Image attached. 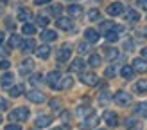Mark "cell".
Here are the masks:
<instances>
[{"mask_svg":"<svg viewBox=\"0 0 147 130\" xmlns=\"http://www.w3.org/2000/svg\"><path fill=\"white\" fill-rule=\"evenodd\" d=\"M84 60H83V58H76V60H74L72 62V65H70V70L72 72H83L84 70Z\"/></svg>","mask_w":147,"mask_h":130,"instance_id":"7c38bea8","label":"cell"},{"mask_svg":"<svg viewBox=\"0 0 147 130\" xmlns=\"http://www.w3.org/2000/svg\"><path fill=\"white\" fill-rule=\"evenodd\" d=\"M88 51H90V45H88V43H79V53L81 54H86Z\"/></svg>","mask_w":147,"mask_h":130,"instance_id":"60d3db41","label":"cell"},{"mask_svg":"<svg viewBox=\"0 0 147 130\" xmlns=\"http://www.w3.org/2000/svg\"><path fill=\"white\" fill-rule=\"evenodd\" d=\"M136 72H147V60H144V58H135L133 60V65H131Z\"/></svg>","mask_w":147,"mask_h":130,"instance_id":"9c48e42d","label":"cell"},{"mask_svg":"<svg viewBox=\"0 0 147 130\" xmlns=\"http://www.w3.org/2000/svg\"><path fill=\"white\" fill-rule=\"evenodd\" d=\"M104 121L108 123L109 127H117V125H119V116H117L115 112H111V110H106L104 112Z\"/></svg>","mask_w":147,"mask_h":130,"instance_id":"8fae6325","label":"cell"},{"mask_svg":"<svg viewBox=\"0 0 147 130\" xmlns=\"http://www.w3.org/2000/svg\"><path fill=\"white\" fill-rule=\"evenodd\" d=\"M120 74H122L124 79H131V78L135 76V69L131 67V65H124V67L120 69Z\"/></svg>","mask_w":147,"mask_h":130,"instance_id":"ffe728a7","label":"cell"},{"mask_svg":"<svg viewBox=\"0 0 147 130\" xmlns=\"http://www.w3.org/2000/svg\"><path fill=\"white\" fill-rule=\"evenodd\" d=\"M9 94H11V98H18V96H22V94H24V85H14V87H11Z\"/></svg>","mask_w":147,"mask_h":130,"instance_id":"4316f807","label":"cell"},{"mask_svg":"<svg viewBox=\"0 0 147 130\" xmlns=\"http://www.w3.org/2000/svg\"><path fill=\"white\" fill-rule=\"evenodd\" d=\"M41 38H43V42H54L57 38V33L52 31V29H45L43 34H41Z\"/></svg>","mask_w":147,"mask_h":130,"instance_id":"44dd1931","label":"cell"},{"mask_svg":"<svg viewBox=\"0 0 147 130\" xmlns=\"http://www.w3.org/2000/svg\"><path fill=\"white\" fill-rule=\"evenodd\" d=\"M41 81V74H32V78H31V83L32 85H38Z\"/></svg>","mask_w":147,"mask_h":130,"instance_id":"b9f144b4","label":"cell"},{"mask_svg":"<svg viewBox=\"0 0 147 130\" xmlns=\"http://www.w3.org/2000/svg\"><path fill=\"white\" fill-rule=\"evenodd\" d=\"M100 62H102V60H100V56H99V54H92L90 58H88V65H90V67H93V69H95V67H99Z\"/></svg>","mask_w":147,"mask_h":130,"instance_id":"83f0119b","label":"cell"},{"mask_svg":"<svg viewBox=\"0 0 147 130\" xmlns=\"http://www.w3.org/2000/svg\"><path fill=\"white\" fill-rule=\"evenodd\" d=\"M50 108H52V110H61V101L59 99H50Z\"/></svg>","mask_w":147,"mask_h":130,"instance_id":"8d00e7d4","label":"cell"},{"mask_svg":"<svg viewBox=\"0 0 147 130\" xmlns=\"http://www.w3.org/2000/svg\"><path fill=\"white\" fill-rule=\"evenodd\" d=\"M135 125H136V121H135L133 118H129V119H126V127H127V128H135Z\"/></svg>","mask_w":147,"mask_h":130,"instance_id":"7bdbcfd3","label":"cell"},{"mask_svg":"<svg viewBox=\"0 0 147 130\" xmlns=\"http://www.w3.org/2000/svg\"><path fill=\"white\" fill-rule=\"evenodd\" d=\"M106 58H108V60H115V58H119V49H115V47L106 49Z\"/></svg>","mask_w":147,"mask_h":130,"instance_id":"f546056e","label":"cell"},{"mask_svg":"<svg viewBox=\"0 0 147 130\" xmlns=\"http://www.w3.org/2000/svg\"><path fill=\"white\" fill-rule=\"evenodd\" d=\"M84 38H86L88 43L99 42V31H97V29H93V27H88L86 31H84Z\"/></svg>","mask_w":147,"mask_h":130,"instance_id":"ba28073f","label":"cell"},{"mask_svg":"<svg viewBox=\"0 0 147 130\" xmlns=\"http://www.w3.org/2000/svg\"><path fill=\"white\" fill-rule=\"evenodd\" d=\"M138 5H140L142 9H147V0H138Z\"/></svg>","mask_w":147,"mask_h":130,"instance_id":"c3c4849f","label":"cell"},{"mask_svg":"<svg viewBox=\"0 0 147 130\" xmlns=\"http://www.w3.org/2000/svg\"><path fill=\"white\" fill-rule=\"evenodd\" d=\"M81 81L88 87H95L99 83V76L93 74V72H83V76H81Z\"/></svg>","mask_w":147,"mask_h":130,"instance_id":"277c9868","label":"cell"},{"mask_svg":"<svg viewBox=\"0 0 147 130\" xmlns=\"http://www.w3.org/2000/svg\"><path fill=\"white\" fill-rule=\"evenodd\" d=\"M99 130H104V128H99Z\"/></svg>","mask_w":147,"mask_h":130,"instance_id":"9f6ffc18","label":"cell"},{"mask_svg":"<svg viewBox=\"0 0 147 130\" xmlns=\"http://www.w3.org/2000/svg\"><path fill=\"white\" fill-rule=\"evenodd\" d=\"M50 0H34V4L36 5H43V4H49Z\"/></svg>","mask_w":147,"mask_h":130,"instance_id":"681fc988","label":"cell"},{"mask_svg":"<svg viewBox=\"0 0 147 130\" xmlns=\"http://www.w3.org/2000/svg\"><path fill=\"white\" fill-rule=\"evenodd\" d=\"M4 108H7V101L4 98H0V110H4Z\"/></svg>","mask_w":147,"mask_h":130,"instance_id":"7dc6e473","label":"cell"},{"mask_svg":"<svg viewBox=\"0 0 147 130\" xmlns=\"http://www.w3.org/2000/svg\"><path fill=\"white\" fill-rule=\"evenodd\" d=\"M115 25H113V22H104V24L100 25V31H104V33H108V31H111Z\"/></svg>","mask_w":147,"mask_h":130,"instance_id":"74e56055","label":"cell"},{"mask_svg":"<svg viewBox=\"0 0 147 130\" xmlns=\"http://www.w3.org/2000/svg\"><path fill=\"white\" fill-rule=\"evenodd\" d=\"M36 25H40V27H47L49 25V18L47 16H36Z\"/></svg>","mask_w":147,"mask_h":130,"instance_id":"e575fe53","label":"cell"},{"mask_svg":"<svg viewBox=\"0 0 147 130\" xmlns=\"http://www.w3.org/2000/svg\"><path fill=\"white\" fill-rule=\"evenodd\" d=\"M104 74H106V78H113V76L117 74V69H115L113 65H111V67H108V69H106V72H104Z\"/></svg>","mask_w":147,"mask_h":130,"instance_id":"ab89813d","label":"cell"},{"mask_svg":"<svg viewBox=\"0 0 147 130\" xmlns=\"http://www.w3.org/2000/svg\"><path fill=\"white\" fill-rule=\"evenodd\" d=\"M36 56L41 58V60H47V58L50 56V47L49 45H40V47H36Z\"/></svg>","mask_w":147,"mask_h":130,"instance_id":"4fadbf2b","label":"cell"},{"mask_svg":"<svg viewBox=\"0 0 147 130\" xmlns=\"http://www.w3.org/2000/svg\"><path fill=\"white\" fill-rule=\"evenodd\" d=\"M5 130H22V127L18 125V123H13V125H7Z\"/></svg>","mask_w":147,"mask_h":130,"instance_id":"ee69618b","label":"cell"},{"mask_svg":"<svg viewBox=\"0 0 147 130\" xmlns=\"http://www.w3.org/2000/svg\"><path fill=\"white\" fill-rule=\"evenodd\" d=\"M142 56H144V60H147V47L142 49Z\"/></svg>","mask_w":147,"mask_h":130,"instance_id":"f907efd6","label":"cell"},{"mask_svg":"<svg viewBox=\"0 0 147 130\" xmlns=\"http://www.w3.org/2000/svg\"><path fill=\"white\" fill-rule=\"evenodd\" d=\"M18 20H20V22H25V24H27V22L32 20V13L29 11V9H25V7H22V9L18 11Z\"/></svg>","mask_w":147,"mask_h":130,"instance_id":"9a60e30c","label":"cell"},{"mask_svg":"<svg viewBox=\"0 0 147 130\" xmlns=\"http://www.w3.org/2000/svg\"><path fill=\"white\" fill-rule=\"evenodd\" d=\"M49 11H50V14H54V16H59L61 11H63V5L56 4V5H52V7H49Z\"/></svg>","mask_w":147,"mask_h":130,"instance_id":"836d02e7","label":"cell"},{"mask_svg":"<svg viewBox=\"0 0 147 130\" xmlns=\"http://www.w3.org/2000/svg\"><path fill=\"white\" fill-rule=\"evenodd\" d=\"M2 42H4V33L0 31V43H2Z\"/></svg>","mask_w":147,"mask_h":130,"instance_id":"f5cc1de1","label":"cell"},{"mask_svg":"<svg viewBox=\"0 0 147 130\" xmlns=\"http://www.w3.org/2000/svg\"><path fill=\"white\" fill-rule=\"evenodd\" d=\"M56 25L59 27V29H63V31H70V29L74 27L72 20H70V18H63V16H57V20H56Z\"/></svg>","mask_w":147,"mask_h":130,"instance_id":"30bf717a","label":"cell"},{"mask_svg":"<svg viewBox=\"0 0 147 130\" xmlns=\"http://www.w3.org/2000/svg\"><path fill=\"white\" fill-rule=\"evenodd\" d=\"M68 14H70L72 18H79L81 14H83V7H81L79 4H72L68 7Z\"/></svg>","mask_w":147,"mask_h":130,"instance_id":"2e32d148","label":"cell"},{"mask_svg":"<svg viewBox=\"0 0 147 130\" xmlns=\"http://www.w3.org/2000/svg\"><path fill=\"white\" fill-rule=\"evenodd\" d=\"M20 49H22V53H32L36 49V43H34V40H25V42H22Z\"/></svg>","mask_w":147,"mask_h":130,"instance_id":"ac0fdd59","label":"cell"},{"mask_svg":"<svg viewBox=\"0 0 147 130\" xmlns=\"http://www.w3.org/2000/svg\"><path fill=\"white\" fill-rule=\"evenodd\" d=\"M9 118L13 119V121H25L27 118H29V108H25V107H18V108H14V110L11 112V116Z\"/></svg>","mask_w":147,"mask_h":130,"instance_id":"7a4b0ae2","label":"cell"},{"mask_svg":"<svg viewBox=\"0 0 147 130\" xmlns=\"http://www.w3.org/2000/svg\"><path fill=\"white\" fill-rule=\"evenodd\" d=\"M97 121H99V118H97V116H95V114H90V116H88V118L84 119V123H83V125H84V128H92V127H95V125H97Z\"/></svg>","mask_w":147,"mask_h":130,"instance_id":"d4e9b609","label":"cell"},{"mask_svg":"<svg viewBox=\"0 0 147 130\" xmlns=\"http://www.w3.org/2000/svg\"><path fill=\"white\" fill-rule=\"evenodd\" d=\"M0 67H2L4 70H7V69H9V67H11V63H9V62H7V60H2V62H0Z\"/></svg>","mask_w":147,"mask_h":130,"instance_id":"bcb514c9","label":"cell"},{"mask_svg":"<svg viewBox=\"0 0 147 130\" xmlns=\"http://www.w3.org/2000/svg\"><path fill=\"white\" fill-rule=\"evenodd\" d=\"M109 99H111V96H109L108 92H102L100 96H99V103H100V105H106Z\"/></svg>","mask_w":147,"mask_h":130,"instance_id":"d590c367","label":"cell"},{"mask_svg":"<svg viewBox=\"0 0 147 130\" xmlns=\"http://www.w3.org/2000/svg\"><path fill=\"white\" fill-rule=\"evenodd\" d=\"M32 67H34V62L31 60V58H27V60H24L22 65H20V74H27V72H31Z\"/></svg>","mask_w":147,"mask_h":130,"instance_id":"5bb4252c","label":"cell"},{"mask_svg":"<svg viewBox=\"0 0 147 130\" xmlns=\"http://www.w3.org/2000/svg\"><path fill=\"white\" fill-rule=\"evenodd\" d=\"M124 13V4L122 2H113L109 4L108 7V14H111V16H119V14Z\"/></svg>","mask_w":147,"mask_h":130,"instance_id":"8992f818","label":"cell"},{"mask_svg":"<svg viewBox=\"0 0 147 130\" xmlns=\"http://www.w3.org/2000/svg\"><path fill=\"white\" fill-rule=\"evenodd\" d=\"M0 123H2V116H0Z\"/></svg>","mask_w":147,"mask_h":130,"instance_id":"11a10c76","label":"cell"},{"mask_svg":"<svg viewBox=\"0 0 147 130\" xmlns=\"http://www.w3.org/2000/svg\"><path fill=\"white\" fill-rule=\"evenodd\" d=\"M22 33L24 34H34L36 33V25H32V24H24V27H22Z\"/></svg>","mask_w":147,"mask_h":130,"instance_id":"f1b7e54d","label":"cell"},{"mask_svg":"<svg viewBox=\"0 0 147 130\" xmlns=\"http://www.w3.org/2000/svg\"><path fill=\"white\" fill-rule=\"evenodd\" d=\"M50 123H52V119H50L49 116H38V118H36V127L38 128H45Z\"/></svg>","mask_w":147,"mask_h":130,"instance_id":"e0dca14e","label":"cell"},{"mask_svg":"<svg viewBox=\"0 0 147 130\" xmlns=\"http://www.w3.org/2000/svg\"><path fill=\"white\" fill-rule=\"evenodd\" d=\"M70 54H72V47L67 43V45H63L59 51H57V62H59V63L68 62L70 60Z\"/></svg>","mask_w":147,"mask_h":130,"instance_id":"5b68a950","label":"cell"},{"mask_svg":"<svg viewBox=\"0 0 147 130\" xmlns=\"http://www.w3.org/2000/svg\"><path fill=\"white\" fill-rule=\"evenodd\" d=\"M13 79H14V76L11 74V72H5V74L0 78V85L7 89V87H11V85H13Z\"/></svg>","mask_w":147,"mask_h":130,"instance_id":"7402d4cb","label":"cell"},{"mask_svg":"<svg viewBox=\"0 0 147 130\" xmlns=\"http://www.w3.org/2000/svg\"><path fill=\"white\" fill-rule=\"evenodd\" d=\"M88 20H90V22L100 20V13H99L97 9H90V11H88Z\"/></svg>","mask_w":147,"mask_h":130,"instance_id":"1f68e13d","label":"cell"},{"mask_svg":"<svg viewBox=\"0 0 147 130\" xmlns=\"http://www.w3.org/2000/svg\"><path fill=\"white\" fill-rule=\"evenodd\" d=\"M72 85H74V78H72L70 74H68V76H65V78L61 76V81H59V89H61V90H67V89H70Z\"/></svg>","mask_w":147,"mask_h":130,"instance_id":"d6986e66","label":"cell"},{"mask_svg":"<svg viewBox=\"0 0 147 130\" xmlns=\"http://www.w3.org/2000/svg\"><path fill=\"white\" fill-rule=\"evenodd\" d=\"M52 130H61V128H52Z\"/></svg>","mask_w":147,"mask_h":130,"instance_id":"db71d44e","label":"cell"},{"mask_svg":"<svg viewBox=\"0 0 147 130\" xmlns=\"http://www.w3.org/2000/svg\"><path fill=\"white\" fill-rule=\"evenodd\" d=\"M135 110H136L138 116H142V118H147V101H142V103H138Z\"/></svg>","mask_w":147,"mask_h":130,"instance_id":"484cf974","label":"cell"},{"mask_svg":"<svg viewBox=\"0 0 147 130\" xmlns=\"http://www.w3.org/2000/svg\"><path fill=\"white\" fill-rule=\"evenodd\" d=\"M77 114H81V116H90V114H93V110L90 107H81V110H77Z\"/></svg>","mask_w":147,"mask_h":130,"instance_id":"f35d334b","label":"cell"},{"mask_svg":"<svg viewBox=\"0 0 147 130\" xmlns=\"http://www.w3.org/2000/svg\"><path fill=\"white\" fill-rule=\"evenodd\" d=\"M22 42H24V40H22V36L13 34V36H11V40H9V45H11V47H20V45H22Z\"/></svg>","mask_w":147,"mask_h":130,"instance_id":"4dcf8cb0","label":"cell"},{"mask_svg":"<svg viewBox=\"0 0 147 130\" xmlns=\"http://www.w3.org/2000/svg\"><path fill=\"white\" fill-rule=\"evenodd\" d=\"M126 20L131 22V24H135V22L140 20V14H138L135 9H127V11H126Z\"/></svg>","mask_w":147,"mask_h":130,"instance_id":"603a6c76","label":"cell"},{"mask_svg":"<svg viewBox=\"0 0 147 130\" xmlns=\"http://www.w3.org/2000/svg\"><path fill=\"white\" fill-rule=\"evenodd\" d=\"M59 81H61V74L59 70H52L47 74V85L50 89H59Z\"/></svg>","mask_w":147,"mask_h":130,"instance_id":"3957f363","label":"cell"},{"mask_svg":"<svg viewBox=\"0 0 147 130\" xmlns=\"http://www.w3.org/2000/svg\"><path fill=\"white\" fill-rule=\"evenodd\" d=\"M106 40H108V42H111V43H115L117 40H119V33H117L115 29L108 31V33H106Z\"/></svg>","mask_w":147,"mask_h":130,"instance_id":"d6a6232c","label":"cell"},{"mask_svg":"<svg viewBox=\"0 0 147 130\" xmlns=\"http://www.w3.org/2000/svg\"><path fill=\"white\" fill-rule=\"evenodd\" d=\"M126 49H127V51L133 49V43H131V42H126Z\"/></svg>","mask_w":147,"mask_h":130,"instance_id":"816d5d0a","label":"cell"},{"mask_svg":"<svg viewBox=\"0 0 147 130\" xmlns=\"http://www.w3.org/2000/svg\"><path fill=\"white\" fill-rule=\"evenodd\" d=\"M27 99L32 101V103H43L45 101V94L40 90H31V92H27Z\"/></svg>","mask_w":147,"mask_h":130,"instance_id":"52a82bcc","label":"cell"},{"mask_svg":"<svg viewBox=\"0 0 147 130\" xmlns=\"http://www.w3.org/2000/svg\"><path fill=\"white\" fill-rule=\"evenodd\" d=\"M135 90L138 94H147V79H138L135 85Z\"/></svg>","mask_w":147,"mask_h":130,"instance_id":"cb8c5ba5","label":"cell"},{"mask_svg":"<svg viewBox=\"0 0 147 130\" xmlns=\"http://www.w3.org/2000/svg\"><path fill=\"white\" fill-rule=\"evenodd\" d=\"M5 27H7V29H11V31H14V27H16V25H14V22H13V20L7 18V20H5Z\"/></svg>","mask_w":147,"mask_h":130,"instance_id":"f6af8a7d","label":"cell"},{"mask_svg":"<svg viewBox=\"0 0 147 130\" xmlns=\"http://www.w3.org/2000/svg\"><path fill=\"white\" fill-rule=\"evenodd\" d=\"M131 99H133V98H131V94H127L126 90H119V92L113 96V101H115L117 105H120V107L131 105Z\"/></svg>","mask_w":147,"mask_h":130,"instance_id":"6da1fadb","label":"cell"}]
</instances>
